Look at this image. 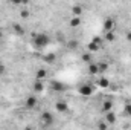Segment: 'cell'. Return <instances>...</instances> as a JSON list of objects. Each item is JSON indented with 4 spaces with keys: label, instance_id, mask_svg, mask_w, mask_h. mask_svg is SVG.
Masks as SVG:
<instances>
[{
    "label": "cell",
    "instance_id": "4",
    "mask_svg": "<svg viewBox=\"0 0 131 130\" xmlns=\"http://www.w3.org/2000/svg\"><path fill=\"white\" fill-rule=\"evenodd\" d=\"M50 87H52V90H53V92H63V90L67 89L64 84H63V83H60V81H52V83H50Z\"/></svg>",
    "mask_w": 131,
    "mask_h": 130
},
{
    "label": "cell",
    "instance_id": "9",
    "mask_svg": "<svg viewBox=\"0 0 131 130\" xmlns=\"http://www.w3.org/2000/svg\"><path fill=\"white\" fill-rule=\"evenodd\" d=\"M47 78V72H46V69H38L37 70V80H46Z\"/></svg>",
    "mask_w": 131,
    "mask_h": 130
},
{
    "label": "cell",
    "instance_id": "1",
    "mask_svg": "<svg viewBox=\"0 0 131 130\" xmlns=\"http://www.w3.org/2000/svg\"><path fill=\"white\" fill-rule=\"evenodd\" d=\"M50 41H52L50 35H47L46 32H37L32 38V44L35 49H43V48L49 46Z\"/></svg>",
    "mask_w": 131,
    "mask_h": 130
},
{
    "label": "cell",
    "instance_id": "10",
    "mask_svg": "<svg viewBox=\"0 0 131 130\" xmlns=\"http://www.w3.org/2000/svg\"><path fill=\"white\" fill-rule=\"evenodd\" d=\"M111 107H113V101L111 99H107V101L102 103V112H108V110H111Z\"/></svg>",
    "mask_w": 131,
    "mask_h": 130
},
{
    "label": "cell",
    "instance_id": "12",
    "mask_svg": "<svg viewBox=\"0 0 131 130\" xmlns=\"http://www.w3.org/2000/svg\"><path fill=\"white\" fill-rule=\"evenodd\" d=\"M26 104H28V107H35V104H37V99L34 97H29L26 99Z\"/></svg>",
    "mask_w": 131,
    "mask_h": 130
},
{
    "label": "cell",
    "instance_id": "11",
    "mask_svg": "<svg viewBox=\"0 0 131 130\" xmlns=\"http://www.w3.org/2000/svg\"><path fill=\"white\" fill-rule=\"evenodd\" d=\"M98 84L101 86V87H104V89H107V87L110 86V81H108L107 78H101V80L98 81Z\"/></svg>",
    "mask_w": 131,
    "mask_h": 130
},
{
    "label": "cell",
    "instance_id": "15",
    "mask_svg": "<svg viewBox=\"0 0 131 130\" xmlns=\"http://www.w3.org/2000/svg\"><path fill=\"white\" fill-rule=\"evenodd\" d=\"M11 2H12L14 5H17V6H20V5H23L26 0H11Z\"/></svg>",
    "mask_w": 131,
    "mask_h": 130
},
{
    "label": "cell",
    "instance_id": "5",
    "mask_svg": "<svg viewBox=\"0 0 131 130\" xmlns=\"http://www.w3.org/2000/svg\"><path fill=\"white\" fill-rule=\"evenodd\" d=\"M44 89V84H43V80H37L34 81V94H38V92H43Z\"/></svg>",
    "mask_w": 131,
    "mask_h": 130
},
{
    "label": "cell",
    "instance_id": "14",
    "mask_svg": "<svg viewBox=\"0 0 131 130\" xmlns=\"http://www.w3.org/2000/svg\"><path fill=\"white\" fill-rule=\"evenodd\" d=\"M125 115L131 118V104H127V106H125Z\"/></svg>",
    "mask_w": 131,
    "mask_h": 130
},
{
    "label": "cell",
    "instance_id": "7",
    "mask_svg": "<svg viewBox=\"0 0 131 130\" xmlns=\"http://www.w3.org/2000/svg\"><path fill=\"white\" fill-rule=\"evenodd\" d=\"M55 110H57L58 113H64L66 110H67V104L63 103V101H58V103L55 104Z\"/></svg>",
    "mask_w": 131,
    "mask_h": 130
},
{
    "label": "cell",
    "instance_id": "2",
    "mask_svg": "<svg viewBox=\"0 0 131 130\" xmlns=\"http://www.w3.org/2000/svg\"><path fill=\"white\" fill-rule=\"evenodd\" d=\"M93 92H95V87H93L90 83H82V84L78 87V94L82 95V97H90Z\"/></svg>",
    "mask_w": 131,
    "mask_h": 130
},
{
    "label": "cell",
    "instance_id": "3",
    "mask_svg": "<svg viewBox=\"0 0 131 130\" xmlns=\"http://www.w3.org/2000/svg\"><path fill=\"white\" fill-rule=\"evenodd\" d=\"M104 32H110V31H114V20L113 18H105L104 20V26H102Z\"/></svg>",
    "mask_w": 131,
    "mask_h": 130
},
{
    "label": "cell",
    "instance_id": "8",
    "mask_svg": "<svg viewBox=\"0 0 131 130\" xmlns=\"http://www.w3.org/2000/svg\"><path fill=\"white\" fill-rule=\"evenodd\" d=\"M72 28H76V26H79L81 25V17H78V15H75V17H72L70 18V23H69Z\"/></svg>",
    "mask_w": 131,
    "mask_h": 130
},
{
    "label": "cell",
    "instance_id": "16",
    "mask_svg": "<svg viewBox=\"0 0 131 130\" xmlns=\"http://www.w3.org/2000/svg\"><path fill=\"white\" fill-rule=\"evenodd\" d=\"M5 69H6V67H5V64H3V63L0 61V77H2L3 73H5Z\"/></svg>",
    "mask_w": 131,
    "mask_h": 130
},
{
    "label": "cell",
    "instance_id": "13",
    "mask_svg": "<svg viewBox=\"0 0 131 130\" xmlns=\"http://www.w3.org/2000/svg\"><path fill=\"white\" fill-rule=\"evenodd\" d=\"M73 14L78 15V17H81V14H82V8H81V6H75V8H73Z\"/></svg>",
    "mask_w": 131,
    "mask_h": 130
},
{
    "label": "cell",
    "instance_id": "6",
    "mask_svg": "<svg viewBox=\"0 0 131 130\" xmlns=\"http://www.w3.org/2000/svg\"><path fill=\"white\" fill-rule=\"evenodd\" d=\"M41 119L46 123V126H50V124L53 123V116H52V113H49V112L41 113Z\"/></svg>",
    "mask_w": 131,
    "mask_h": 130
}]
</instances>
